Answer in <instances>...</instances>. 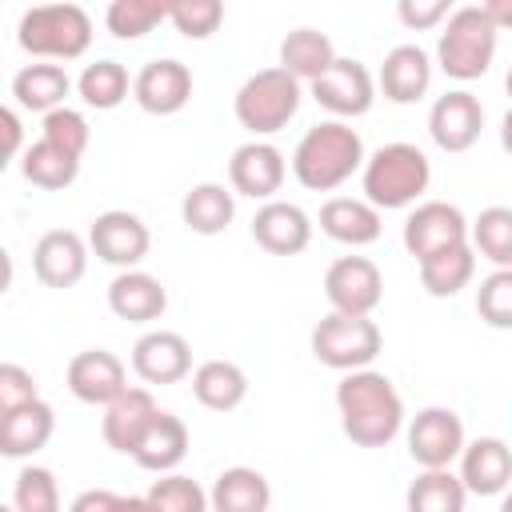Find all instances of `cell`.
<instances>
[{
	"instance_id": "21",
	"label": "cell",
	"mask_w": 512,
	"mask_h": 512,
	"mask_svg": "<svg viewBox=\"0 0 512 512\" xmlns=\"http://www.w3.org/2000/svg\"><path fill=\"white\" fill-rule=\"evenodd\" d=\"M376 88L392 104H416V100H424L428 88H432V56L420 44H396L384 56V64H380Z\"/></svg>"
},
{
	"instance_id": "19",
	"label": "cell",
	"mask_w": 512,
	"mask_h": 512,
	"mask_svg": "<svg viewBox=\"0 0 512 512\" xmlns=\"http://www.w3.org/2000/svg\"><path fill=\"white\" fill-rule=\"evenodd\" d=\"M64 380H68V392H72L80 404H100V408H104L116 392L128 388V368H124V360H120L116 352H108V348H84V352H76V356L68 360Z\"/></svg>"
},
{
	"instance_id": "22",
	"label": "cell",
	"mask_w": 512,
	"mask_h": 512,
	"mask_svg": "<svg viewBox=\"0 0 512 512\" xmlns=\"http://www.w3.org/2000/svg\"><path fill=\"white\" fill-rule=\"evenodd\" d=\"M52 432H56L52 404H44L40 396L36 400H24L12 412H0V456L28 460V456H36L52 440Z\"/></svg>"
},
{
	"instance_id": "29",
	"label": "cell",
	"mask_w": 512,
	"mask_h": 512,
	"mask_svg": "<svg viewBox=\"0 0 512 512\" xmlns=\"http://www.w3.org/2000/svg\"><path fill=\"white\" fill-rule=\"evenodd\" d=\"M188 376H192V396H196V404H204L208 412H232V408H240L244 396H248V376H244V368L232 364V360H204V364H196Z\"/></svg>"
},
{
	"instance_id": "43",
	"label": "cell",
	"mask_w": 512,
	"mask_h": 512,
	"mask_svg": "<svg viewBox=\"0 0 512 512\" xmlns=\"http://www.w3.org/2000/svg\"><path fill=\"white\" fill-rule=\"evenodd\" d=\"M456 8V0H396V16L408 32H432L444 24V16Z\"/></svg>"
},
{
	"instance_id": "35",
	"label": "cell",
	"mask_w": 512,
	"mask_h": 512,
	"mask_svg": "<svg viewBox=\"0 0 512 512\" xmlns=\"http://www.w3.org/2000/svg\"><path fill=\"white\" fill-rule=\"evenodd\" d=\"M468 244L492 268H512V208L492 204L468 224Z\"/></svg>"
},
{
	"instance_id": "11",
	"label": "cell",
	"mask_w": 512,
	"mask_h": 512,
	"mask_svg": "<svg viewBox=\"0 0 512 512\" xmlns=\"http://www.w3.org/2000/svg\"><path fill=\"white\" fill-rule=\"evenodd\" d=\"M464 420L452 408H420L408 424V456L420 468H448L464 448Z\"/></svg>"
},
{
	"instance_id": "25",
	"label": "cell",
	"mask_w": 512,
	"mask_h": 512,
	"mask_svg": "<svg viewBox=\"0 0 512 512\" xmlns=\"http://www.w3.org/2000/svg\"><path fill=\"white\" fill-rule=\"evenodd\" d=\"M108 308H112V316H120L128 324H152L164 316L168 292L152 272L120 268L116 280L108 284Z\"/></svg>"
},
{
	"instance_id": "48",
	"label": "cell",
	"mask_w": 512,
	"mask_h": 512,
	"mask_svg": "<svg viewBox=\"0 0 512 512\" xmlns=\"http://www.w3.org/2000/svg\"><path fill=\"white\" fill-rule=\"evenodd\" d=\"M12 276H16V264H12V252L0 244V296L12 288Z\"/></svg>"
},
{
	"instance_id": "14",
	"label": "cell",
	"mask_w": 512,
	"mask_h": 512,
	"mask_svg": "<svg viewBox=\"0 0 512 512\" xmlns=\"http://www.w3.org/2000/svg\"><path fill=\"white\" fill-rule=\"evenodd\" d=\"M132 100L148 116H176L192 100V72H188V64H180L172 56L148 60L132 76Z\"/></svg>"
},
{
	"instance_id": "4",
	"label": "cell",
	"mask_w": 512,
	"mask_h": 512,
	"mask_svg": "<svg viewBox=\"0 0 512 512\" xmlns=\"http://www.w3.org/2000/svg\"><path fill=\"white\" fill-rule=\"evenodd\" d=\"M16 44L32 60H80L92 44V16L72 0L32 4L16 24Z\"/></svg>"
},
{
	"instance_id": "47",
	"label": "cell",
	"mask_w": 512,
	"mask_h": 512,
	"mask_svg": "<svg viewBox=\"0 0 512 512\" xmlns=\"http://www.w3.org/2000/svg\"><path fill=\"white\" fill-rule=\"evenodd\" d=\"M476 8H480V12H484V16H488V20L500 28V32L512 24V0H480Z\"/></svg>"
},
{
	"instance_id": "28",
	"label": "cell",
	"mask_w": 512,
	"mask_h": 512,
	"mask_svg": "<svg viewBox=\"0 0 512 512\" xmlns=\"http://www.w3.org/2000/svg\"><path fill=\"white\" fill-rule=\"evenodd\" d=\"M232 216H236V192L224 188V184H212V180L192 184L184 192V200H180V220L196 236H220V232H228Z\"/></svg>"
},
{
	"instance_id": "2",
	"label": "cell",
	"mask_w": 512,
	"mask_h": 512,
	"mask_svg": "<svg viewBox=\"0 0 512 512\" xmlns=\"http://www.w3.org/2000/svg\"><path fill=\"white\" fill-rule=\"evenodd\" d=\"M364 164V140L348 120H324L308 128L292 148V176L308 192H336Z\"/></svg>"
},
{
	"instance_id": "40",
	"label": "cell",
	"mask_w": 512,
	"mask_h": 512,
	"mask_svg": "<svg viewBox=\"0 0 512 512\" xmlns=\"http://www.w3.org/2000/svg\"><path fill=\"white\" fill-rule=\"evenodd\" d=\"M476 312L488 328H512V268H492L476 288Z\"/></svg>"
},
{
	"instance_id": "24",
	"label": "cell",
	"mask_w": 512,
	"mask_h": 512,
	"mask_svg": "<svg viewBox=\"0 0 512 512\" xmlns=\"http://www.w3.org/2000/svg\"><path fill=\"white\" fill-rule=\"evenodd\" d=\"M320 232L344 248H368L380 240V208H372L364 196H332L320 208Z\"/></svg>"
},
{
	"instance_id": "31",
	"label": "cell",
	"mask_w": 512,
	"mask_h": 512,
	"mask_svg": "<svg viewBox=\"0 0 512 512\" xmlns=\"http://www.w3.org/2000/svg\"><path fill=\"white\" fill-rule=\"evenodd\" d=\"M268 504H272V488H268L264 472H256L248 464L224 468L208 492V508H216V512H264Z\"/></svg>"
},
{
	"instance_id": "38",
	"label": "cell",
	"mask_w": 512,
	"mask_h": 512,
	"mask_svg": "<svg viewBox=\"0 0 512 512\" xmlns=\"http://www.w3.org/2000/svg\"><path fill=\"white\" fill-rule=\"evenodd\" d=\"M144 508H152V512H208V492L192 476H180L172 468V472H160V480L148 488Z\"/></svg>"
},
{
	"instance_id": "9",
	"label": "cell",
	"mask_w": 512,
	"mask_h": 512,
	"mask_svg": "<svg viewBox=\"0 0 512 512\" xmlns=\"http://www.w3.org/2000/svg\"><path fill=\"white\" fill-rule=\"evenodd\" d=\"M152 248L148 224L128 208H108L88 224V252L112 268H136Z\"/></svg>"
},
{
	"instance_id": "17",
	"label": "cell",
	"mask_w": 512,
	"mask_h": 512,
	"mask_svg": "<svg viewBox=\"0 0 512 512\" xmlns=\"http://www.w3.org/2000/svg\"><path fill=\"white\" fill-rule=\"evenodd\" d=\"M32 272L44 288H72L88 272V240L72 228H52L32 248Z\"/></svg>"
},
{
	"instance_id": "6",
	"label": "cell",
	"mask_w": 512,
	"mask_h": 512,
	"mask_svg": "<svg viewBox=\"0 0 512 512\" xmlns=\"http://www.w3.org/2000/svg\"><path fill=\"white\" fill-rule=\"evenodd\" d=\"M232 112H236V124L244 132H252V136H276L300 112V80L292 72H284L280 64L276 68H260V72H252L236 88Z\"/></svg>"
},
{
	"instance_id": "16",
	"label": "cell",
	"mask_w": 512,
	"mask_h": 512,
	"mask_svg": "<svg viewBox=\"0 0 512 512\" xmlns=\"http://www.w3.org/2000/svg\"><path fill=\"white\" fill-rule=\"evenodd\" d=\"M132 372L144 384H180L192 372V344L172 328H152L132 344Z\"/></svg>"
},
{
	"instance_id": "32",
	"label": "cell",
	"mask_w": 512,
	"mask_h": 512,
	"mask_svg": "<svg viewBox=\"0 0 512 512\" xmlns=\"http://www.w3.org/2000/svg\"><path fill=\"white\" fill-rule=\"evenodd\" d=\"M332 60H336V44H332V36L320 32V28H292V32L280 40V68L292 72L300 84L316 80Z\"/></svg>"
},
{
	"instance_id": "13",
	"label": "cell",
	"mask_w": 512,
	"mask_h": 512,
	"mask_svg": "<svg viewBox=\"0 0 512 512\" xmlns=\"http://www.w3.org/2000/svg\"><path fill=\"white\" fill-rule=\"evenodd\" d=\"M484 132V104L468 88H452L436 96L428 112V136L440 152H468Z\"/></svg>"
},
{
	"instance_id": "12",
	"label": "cell",
	"mask_w": 512,
	"mask_h": 512,
	"mask_svg": "<svg viewBox=\"0 0 512 512\" xmlns=\"http://www.w3.org/2000/svg\"><path fill=\"white\" fill-rule=\"evenodd\" d=\"M284 176H288L284 152L276 144H268L264 136H252L228 160V188L248 200H272L280 192Z\"/></svg>"
},
{
	"instance_id": "1",
	"label": "cell",
	"mask_w": 512,
	"mask_h": 512,
	"mask_svg": "<svg viewBox=\"0 0 512 512\" xmlns=\"http://www.w3.org/2000/svg\"><path fill=\"white\" fill-rule=\"evenodd\" d=\"M336 412L344 436L356 448H388L404 428V400L396 384L372 364L344 372L336 384Z\"/></svg>"
},
{
	"instance_id": "3",
	"label": "cell",
	"mask_w": 512,
	"mask_h": 512,
	"mask_svg": "<svg viewBox=\"0 0 512 512\" xmlns=\"http://www.w3.org/2000/svg\"><path fill=\"white\" fill-rule=\"evenodd\" d=\"M432 184V160L408 144V140H392L380 144L372 156H364L360 164V188L364 200L380 212H396V208H412Z\"/></svg>"
},
{
	"instance_id": "42",
	"label": "cell",
	"mask_w": 512,
	"mask_h": 512,
	"mask_svg": "<svg viewBox=\"0 0 512 512\" xmlns=\"http://www.w3.org/2000/svg\"><path fill=\"white\" fill-rule=\"evenodd\" d=\"M40 136H44V140H52V144H60V148H64V152H72V156H84V152H88V140H92V128H88L84 112H76V108L60 104V108L44 112Z\"/></svg>"
},
{
	"instance_id": "30",
	"label": "cell",
	"mask_w": 512,
	"mask_h": 512,
	"mask_svg": "<svg viewBox=\"0 0 512 512\" xmlns=\"http://www.w3.org/2000/svg\"><path fill=\"white\" fill-rule=\"evenodd\" d=\"M68 92H72V80H68V72L56 64V60H36V64H24L16 76H12V96H16V104L20 108H28V112H52V108H60L64 100H68Z\"/></svg>"
},
{
	"instance_id": "45",
	"label": "cell",
	"mask_w": 512,
	"mask_h": 512,
	"mask_svg": "<svg viewBox=\"0 0 512 512\" xmlns=\"http://www.w3.org/2000/svg\"><path fill=\"white\" fill-rule=\"evenodd\" d=\"M20 152H24V124L8 104H0V176Z\"/></svg>"
},
{
	"instance_id": "26",
	"label": "cell",
	"mask_w": 512,
	"mask_h": 512,
	"mask_svg": "<svg viewBox=\"0 0 512 512\" xmlns=\"http://www.w3.org/2000/svg\"><path fill=\"white\" fill-rule=\"evenodd\" d=\"M160 404H156V396L148 392V388H124V392H116L108 404H104V416H100V436H104V444L112 448V452H120V456H128L132 448H136V440H140V432H144V424L152 420V412H156Z\"/></svg>"
},
{
	"instance_id": "37",
	"label": "cell",
	"mask_w": 512,
	"mask_h": 512,
	"mask_svg": "<svg viewBox=\"0 0 512 512\" xmlns=\"http://www.w3.org/2000/svg\"><path fill=\"white\" fill-rule=\"evenodd\" d=\"M168 12H172V0H108L104 24L116 40H140L160 20H168Z\"/></svg>"
},
{
	"instance_id": "18",
	"label": "cell",
	"mask_w": 512,
	"mask_h": 512,
	"mask_svg": "<svg viewBox=\"0 0 512 512\" xmlns=\"http://www.w3.org/2000/svg\"><path fill=\"white\" fill-rule=\"evenodd\" d=\"M468 240V220L456 204L448 200H416V208L408 212L404 220V248L420 260L436 248H448V244H460Z\"/></svg>"
},
{
	"instance_id": "44",
	"label": "cell",
	"mask_w": 512,
	"mask_h": 512,
	"mask_svg": "<svg viewBox=\"0 0 512 512\" xmlns=\"http://www.w3.org/2000/svg\"><path fill=\"white\" fill-rule=\"evenodd\" d=\"M36 376L24 368V364H12V360H0V412H12L16 404L24 400H36Z\"/></svg>"
},
{
	"instance_id": "36",
	"label": "cell",
	"mask_w": 512,
	"mask_h": 512,
	"mask_svg": "<svg viewBox=\"0 0 512 512\" xmlns=\"http://www.w3.org/2000/svg\"><path fill=\"white\" fill-rule=\"evenodd\" d=\"M468 500L460 476L448 468H420V476L408 488V508L412 512H460Z\"/></svg>"
},
{
	"instance_id": "20",
	"label": "cell",
	"mask_w": 512,
	"mask_h": 512,
	"mask_svg": "<svg viewBox=\"0 0 512 512\" xmlns=\"http://www.w3.org/2000/svg\"><path fill=\"white\" fill-rule=\"evenodd\" d=\"M460 484L468 496H500L512 480V452L500 436H476L460 448Z\"/></svg>"
},
{
	"instance_id": "39",
	"label": "cell",
	"mask_w": 512,
	"mask_h": 512,
	"mask_svg": "<svg viewBox=\"0 0 512 512\" xmlns=\"http://www.w3.org/2000/svg\"><path fill=\"white\" fill-rule=\"evenodd\" d=\"M12 504L16 512H56L60 508V484L52 468L44 464H24L12 484Z\"/></svg>"
},
{
	"instance_id": "5",
	"label": "cell",
	"mask_w": 512,
	"mask_h": 512,
	"mask_svg": "<svg viewBox=\"0 0 512 512\" xmlns=\"http://www.w3.org/2000/svg\"><path fill=\"white\" fill-rule=\"evenodd\" d=\"M496 44H500V28L476 4H464L444 16V32L436 40V64L444 76L468 84L492 68Z\"/></svg>"
},
{
	"instance_id": "15",
	"label": "cell",
	"mask_w": 512,
	"mask_h": 512,
	"mask_svg": "<svg viewBox=\"0 0 512 512\" xmlns=\"http://www.w3.org/2000/svg\"><path fill=\"white\" fill-rule=\"evenodd\" d=\"M252 240L268 256H300L312 244V216L292 200H264L252 216Z\"/></svg>"
},
{
	"instance_id": "10",
	"label": "cell",
	"mask_w": 512,
	"mask_h": 512,
	"mask_svg": "<svg viewBox=\"0 0 512 512\" xmlns=\"http://www.w3.org/2000/svg\"><path fill=\"white\" fill-rule=\"evenodd\" d=\"M324 296L332 312L372 316L384 300V276L368 256H340L324 272Z\"/></svg>"
},
{
	"instance_id": "8",
	"label": "cell",
	"mask_w": 512,
	"mask_h": 512,
	"mask_svg": "<svg viewBox=\"0 0 512 512\" xmlns=\"http://www.w3.org/2000/svg\"><path fill=\"white\" fill-rule=\"evenodd\" d=\"M308 88H312V100L328 108L336 120H356L376 104V80L352 56H336L316 80H308Z\"/></svg>"
},
{
	"instance_id": "34",
	"label": "cell",
	"mask_w": 512,
	"mask_h": 512,
	"mask_svg": "<svg viewBox=\"0 0 512 512\" xmlns=\"http://www.w3.org/2000/svg\"><path fill=\"white\" fill-rule=\"evenodd\" d=\"M76 92L88 108L112 112L132 96V76L120 60H96V64H84V72L76 76Z\"/></svg>"
},
{
	"instance_id": "23",
	"label": "cell",
	"mask_w": 512,
	"mask_h": 512,
	"mask_svg": "<svg viewBox=\"0 0 512 512\" xmlns=\"http://www.w3.org/2000/svg\"><path fill=\"white\" fill-rule=\"evenodd\" d=\"M144 472H172V468H180V460L188 456V424L176 416V412H164V408H156L152 412V420L144 424V432H140V440H136V448L128 452Z\"/></svg>"
},
{
	"instance_id": "7",
	"label": "cell",
	"mask_w": 512,
	"mask_h": 512,
	"mask_svg": "<svg viewBox=\"0 0 512 512\" xmlns=\"http://www.w3.org/2000/svg\"><path fill=\"white\" fill-rule=\"evenodd\" d=\"M384 348L380 324L372 316H352V312H328L312 328V356L332 368V372H352L368 368Z\"/></svg>"
},
{
	"instance_id": "41",
	"label": "cell",
	"mask_w": 512,
	"mask_h": 512,
	"mask_svg": "<svg viewBox=\"0 0 512 512\" xmlns=\"http://www.w3.org/2000/svg\"><path fill=\"white\" fill-rule=\"evenodd\" d=\"M168 20L184 40H208L224 24V0H172Z\"/></svg>"
},
{
	"instance_id": "27",
	"label": "cell",
	"mask_w": 512,
	"mask_h": 512,
	"mask_svg": "<svg viewBox=\"0 0 512 512\" xmlns=\"http://www.w3.org/2000/svg\"><path fill=\"white\" fill-rule=\"evenodd\" d=\"M416 268H420L424 292L436 296V300H448V296H456V292H464L472 284V276H476V252H472L468 240H460V244H448V248H436V252L420 256Z\"/></svg>"
},
{
	"instance_id": "33",
	"label": "cell",
	"mask_w": 512,
	"mask_h": 512,
	"mask_svg": "<svg viewBox=\"0 0 512 512\" xmlns=\"http://www.w3.org/2000/svg\"><path fill=\"white\" fill-rule=\"evenodd\" d=\"M20 172H24L28 184H36V188H44V192H60V188L76 184V176H80V156H72V152H64L60 144H52V140L40 136L36 144H28V148L20 152Z\"/></svg>"
},
{
	"instance_id": "46",
	"label": "cell",
	"mask_w": 512,
	"mask_h": 512,
	"mask_svg": "<svg viewBox=\"0 0 512 512\" xmlns=\"http://www.w3.org/2000/svg\"><path fill=\"white\" fill-rule=\"evenodd\" d=\"M144 508V496L140 500H128V496H116V492H80L76 500H72V512H100V508Z\"/></svg>"
}]
</instances>
